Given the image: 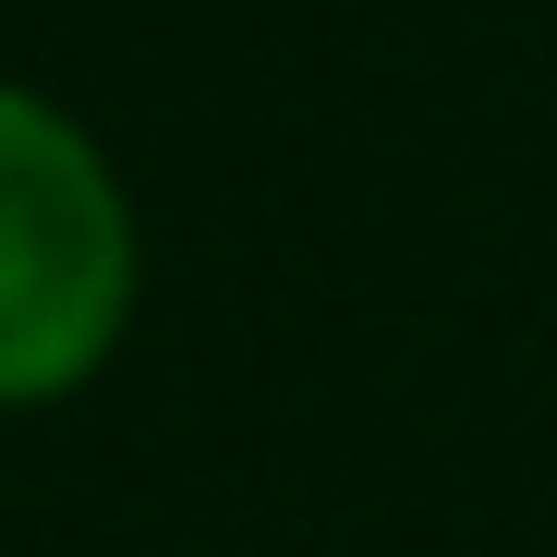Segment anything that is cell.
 Here are the masks:
<instances>
[{"label":"cell","instance_id":"obj_1","mask_svg":"<svg viewBox=\"0 0 557 557\" xmlns=\"http://www.w3.org/2000/svg\"><path fill=\"white\" fill-rule=\"evenodd\" d=\"M122 304V207L85 134L0 85V388H37Z\"/></svg>","mask_w":557,"mask_h":557}]
</instances>
